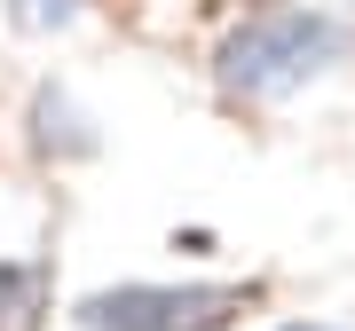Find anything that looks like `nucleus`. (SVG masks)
Segmentation results:
<instances>
[{"mask_svg": "<svg viewBox=\"0 0 355 331\" xmlns=\"http://www.w3.org/2000/svg\"><path fill=\"white\" fill-rule=\"evenodd\" d=\"M174 253H190V260H205V253H214V229H174Z\"/></svg>", "mask_w": 355, "mask_h": 331, "instance_id": "6", "label": "nucleus"}, {"mask_svg": "<svg viewBox=\"0 0 355 331\" xmlns=\"http://www.w3.org/2000/svg\"><path fill=\"white\" fill-rule=\"evenodd\" d=\"M24 150L64 174V166L103 158V127H95V111L64 87V79H40V87L24 95Z\"/></svg>", "mask_w": 355, "mask_h": 331, "instance_id": "3", "label": "nucleus"}, {"mask_svg": "<svg viewBox=\"0 0 355 331\" xmlns=\"http://www.w3.org/2000/svg\"><path fill=\"white\" fill-rule=\"evenodd\" d=\"M261 307V284H214V276H135L95 284L71 300V331H229Z\"/></svg>", "mask_w": 355, "mask_h": 331, "instance_id": "2", "label": "nucleus"}, {"mask_svg": "<svg viewBox=\"0 0 355 331\" xmlns=\"http://www.w3.org/2000/svg\"><path fill=\"white\" fill-rule=\"evenodd\" d=\"M347 64H355V16L324 8V0L253 8L214 39V87L237 111H284Z\"/></svg>", "mask_w": 355, "mask_h": 331, "instance_id": "1", "label": "nucleus"}, {"mask_svg": "<svg viewBox=\"0 0 355 331\" xmlns=\"http://www.w3.org/2000/svg\"><path fill=\"white\" fill-rule=\"evenodd\" d=\"M268 331H331V323H268Z\"/></svg>", "mask_w": 355, "mask_h": 331, "instance_id": "7", "label": "nucleus"}, {"mask_svg": "<svg viewBox=\"0 0 355 331\" xmlns=\"http://www.w3.org/2000/svg\"><path fill=\"white\" fill-rule=\"evenodd\" d=\"M261 8H277V0H261Z\"/></svg>", "mask_w": 355, "mask_h": 331, "instance_id": "8", "label": "nucleus"}, {"mask_svg": "<svg viewBox=\"0 0 355 331\" xmlns=\"http://www.w3.org/2000/svg\"><path fill=\"white\" fill-rule=\"evenodd\" d=\"M55 316V268L40 253H0V331H40Z\"/></svg>", "mask_w": 355, "mask_h": 331, "instance_id": "4", "label": "nucleus"}, {"mask_svg": "<svg viewBox=\"0 0 355 331\" xmlns=\"http://www.w3.org/2000/svg\"><path fill=\"white\" fill-rule=\"evenodd\" d=\"M0 8H8V24L24 39H55V32H71L87 16V0H0Z\"/></svg>", "mask_w": 355, "mask_h": 331, "instance_id": "5", "label": "nucleus"}]
</instances>
